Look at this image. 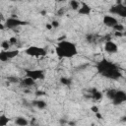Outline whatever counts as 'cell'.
I'll use <instances>...</instances> for the list:
<instances>
[{"mask_svg":"<svg viewBox=\"0 0 126 126\" xmlns=\"http://www.w3.org/2000/svg\"><path fill=\"white\" fill-rule=\"evenodd\" d=\"M25 53L31 57L34 58H42L47 54V51L44 47H39L36 45H31L25 49Z\"/></svg>","mask_w":126,"mask_h":126,"instance_id":"3957f363","label":"cell"},{"mask_svg":"<svg viewBox=\"0 0 126 126\" xmlns=\"http://www.w3.org/2000/svg\"><path fill=\"white\" fill-rule=\"evenodd\" d=\"M46 28H47V29H51V28H52L51 24H48V25H46Z\"/></svg>","mask_w":126,"mask_h":126,"instance_id":"83f0119b","label":"cell"},{"mask_svg":"<svg viewBox=\"0 0 126 126\" xmlns=\"http://www.w3.org/2000/svg\"><path fill=\"white\" fill-rule=\"evenodd\" d=\"M86 39H87L88 42H91V43H92V42H94V41L95 40V36H94V34H92V33H91V34H88V35L86 36Z\"/></svg>","mask_w":126,"mask_h":126,"instance_id":"7402d4cb","label":"cell"},{"mask_svg":"<svg viewBox=\"0 0 126 126\" xmlns=\"http://www.w3.org/2000/svg\"><path fill=\"white\" fill-rule=\"evenodd\" d=\"M26 76L31 77L34 81L37 80H43L45 78L44 71L41 69H34V70H26Z\"/></svg>","mask_w":126,"mask_h":126,"instance_id":"52a82bcc","label":"cell"},{"mask_svg":"<svg viewBox=\"0 0 126 126\" xmlns=\"http://www.w3.org/2000/svg\"><path fill=\"white\" fill-rule=\"evenodd\" d=\"M19 55V50L18 49H9V50H1L0 51V61L2 62H6L10 59L15 58L16 56Z\"/></svg>","mask_w":126,"mask_h":126,"instance_id":"8992f818","label":"cell"},{"mask_svg":"<svg viewBox=\"0 0 126 126\" xmlns=\"http://www.w3.org/2000/svg\"><path fill=\"white\" fill-rule=\"evenodd\" d=\"M125 74H126V69H125Z\"/></svg>","mask_w":126,"mask_h":126,"instance_id":"1f68e13d","label":"cell"},{"mask_svg":"<svg viewBox=\"0 0 126 126\" xmlns=\"http://www.w3.org/2000/svg\"><path fill=\"white\" fill-rule=\"evenodd\" d=\"M9 122V118L5 114L0 115V126H6Z\"/></svg>","mask_w":126,"mask_h":126,"instance_id":"ac0fdd59","label":"cell"},{"mask_svg":"<svg viewBox=\"0 0 126 126\" xmlns=\"http://www.w3.org/2000/svg\"><path fill=\"white\" fill-rule=\"evenodd\" d=\"M42 94H44V92H36L37 95H42Z\"/></svg>","mask_w":126,"mask_h":126,"instance_id":"4316f807","label":"cell"},{"mask_svg":"<svg viewBox=\"0 0 126 126\" xmlns=\"http://www.w3.org/2000/svg\"><path fill=\"white\" fill-rule=\"evenodd\" d=\"M111 101L114 105H119V104L126 102V93L122 90H117L116 94H115V95Z\"/></svg>","mask_w":126,"mask_h":126,"instance_id":"ba28073f","label":"cell"},{"mask_svg":"<svg viewBox=\"0 0 126 126\" xmlns=\"http://www.w3.org/2000/svg\"><path fill=\"white\" fill-rule=\"evenodd\" d=\"M91 13H92V7L89 4H87L85 2H82L80 8L78 9V14L83 15V16H89Z\"/></svg>","mask_w":126,"mask_h":126,"instance_id":"8fae6325","label":"cell"},{"mask_svg":"<svg viewBox=\"0 0 126 126\" xmlns=\"http://www.w3.org/2000/svg\"><path fill=\"white\" fill-rule=\"evenodd\" d=\"M90 97L93 98L94 100H99L102 97V93L96 89H92L90 92Z\"/></svg>","mask_w":126,"mask_h":126,"instance_id":"7c38bea8","label":"cell"},{"mask_svg":"<svg viewBox=\"0 0 126 126\" xmlns=\"http://www.w3.org/2000/svg\"><path fill=\"white\" fill-rule=\"evenodd\" d=\"M21 84L24 85L25 87H32V86H33L35 84V81L33 79H32L31 77H27L26 76L24 79L21 80Z\"/></svg>","mask_w":126,"mask_h":126,"instance_id":"5bb4252c","label":"cell"},{"mask_svg":"<svg viewBox=\"0 0 126 126\" xmlns=\"http://www.w3.org/2000/svg\"><path fill=\"white\" fill-rule=\"evenodd\" d=\"M10 1H18V0H10Z\"/></svg>","mask_w":126,"mask_h":126,"instance_id":"4dcf8cb0","label":"cell"},{"mask_svg":"<svg viewBox=\"0 0 126 126\" xmlns=\"http://www.w3.org/2000/svg\"><path fill=\"white\" fill-rule=\"evenodd\" d=\"M10 46H11V43H10L9 39L3 40V41L1 42V47H2L3 50H9V49H10Z\"/></svg>","mask_w":126,"mask_h":126,"instance_id":"d6986e66","label":"cell"},{"mask_svg":"<svg viewBox=\"0 0 126 126\" xmlns=\"http://www.w3.org/2000/svg\"><path fill=\"white\" fill-rule=\"evenodd\" d=\"M110 14L119 16L121 18H126V5L123 3H117L109 9Z\"/></svg>","mask_w":126,"mask_h":126,"instance_id":"5b68a950","label":"cell"},{"mask_svg":"<svg viewBox=\"0 0 126 126\" xmlns=\"http://www.w3.org/2000/svg\"><path fill=\"white\" fill-rule=\"evenodd\" d=\"M91 109H92V111H93V112H95V113H97V112H98V108H97V106H93Z\"/></svg>","mask_w":126,"mask_h":126,"instance_id":"484cf974","label":"cell"},{"mask_svg":"<svg viewBox=\"0 0 126 126\" xmlns=\"http://www.w3.org/2000/svg\"><path fill=\"white\" fill-rule=\"evenodd\" d=\"M95 68L97 73L104 78H107L110 80H118L119 78L122 77V73L119 67L115 63L109 61L106 58H102L101 60H99Z\"/></svg>","mask_w":126,"mask_h":126,"instance_id":"6da1fadb","label":"cell"},{"mask_svg":"<svg viewBox=\"0 0 126 126\" xmlns=\"http://www.w3.org/2000/svg\"><path fill=\"white\" fill-rule=\"evenodd\" d=\"M7 80H8L9 82H12V83H19V82H21L18 78H15V77H8Z\"/></svg>","mask_w":126,"mask_h":126,"instance_id":"603a6c76","label":"cell"},{"mask_svg":"<svg viewBox=\"0 0 126 126\" xmlns=\"http://www.w3.org/2000/svg\"><path fill=\"white\" fill-rule=\"evenodd\" d=\"M102 24H103L104 26H106V27L112 29L116 24H118V20H117L114 16L107 14V15H104V16H103V18H102Z\"/></svg>","mask_w":126,"mask_h":126,"instance_id":"30bf717a","label":"cell"},{"mask_svg":"<svg viewBox=\"0 0 126 126\" xmlns=\"http://www.w3.org/2000/svg\"><path fill=\"white\" fill-rule=\"evenodd\" d=\"M112 29H113L115 32H123L124 30H125V27H124L122 24H119V23H118V24H116Z\"/></svg>","mask_w":126,"mask_h":126,"instance_id":"44dd1931","label":"cell"},{"mask_svg":"<svg viewBox=\"0 0 126 126\" xmlns=\"http://www.w3.org/2000/svg\"><path fill=\"white\" fill-rule=\"evenodd\" d=\"M9 41H10V43H11V45H14V44H16V43H17V41H18V39H17V37H15V36H12V37H10V39H9Z\"/></svg>","mask_w":126,"mask_h":126,"instance_id":"cb8c5ba5","label":"cell"},{"mask_svg":"<svg viewBox=\"0 0 126 126\" xmlns=\"http://www.w3.org/2000/svg\"><path fill=\"white\" fill-rule=\"evenodd\" d=\"M51 26H52V28H58V27H59L58 21H52V22H51Z\"/></svg>","mask_w":126,"mask_h":126,"instance_id":"d4e9b609","label":"cell"},{"mask_svg":"<svg viewBox=\"0 0 126 126\" xmlns=\"http://www.w3.org/2000/svg\"><path fill=\"white\" fill-rule=\"evenodd\" d=\"M104 51L108 54H115L118 52V45L114 41L108 39L104 42Z\"/></svg>","mask_w":126,"mask_h":126,"instance_id":"9c48e42d","label":"cell"},{"mask_svg":"<svg viewBox=\"0 0 126 126\" xmlns=\"http://www.w3.org/2000/svg\"><path fill=\"white\" fill-rule=\"evenodd\" d=\"M116 91H117V90H115V89L107 90V91H106V93H105L106 97H107L108 99L112 100V99H113V97H114V95H115V94H116Z\"/></svg>","mask_w":126,"mask_h":126,"instance_id":"e0dca14e","label":"cell"},{"mask_svg":"<svg viewBox=\"0 0 126 126\" xmlns=\"http://www.w3.org/2000/svg\"><path fill=\"white\" fill-rule=\"evenodd\" d=\"M80 6H81V3L79 1H77V0H70V7H71L72 10L78 11Z\"/></svg>","mask_w":126,"mask_h":126,"instance_id":"2e32d148","label":"cell"},{"mask_svg":"<svg viewBox=\"0 0 126 126\" xmlns=\"http://www.w3.org/2000/svg\"><path fill=\"white\" fill-rule=\"evenodd\" d=\"M15 124L18 125V126H27V125L30 124V122L24 116H19V117H17L15 119Z\"/></svg>","mask_w":126,"mask_h":126,"instance_id":"4fadbf2b","label":"cell"},{"mask_svg":"<svg viewBox=\"0 0 126 126\" xmlns=\"http://www.w3.org/2000/svg\"><path fill=\"white\" fill-rule=\"evenodd\" d=\"M28 23L26 21H23V20H20L18 18H15V17H9L6 19L5 21V27L7 29H10V30H14L16 28H19L21 26H25L27 25Z\"/></svg>","mask_w":126,"mask_h":126,"instance_id":"277c9868","label":"cell"},{"mask_svg":"<svg viewBox=\"0 0 126 126\" xmlns=\"http://www.w3.org/2000/svg\"><path fill=\"white\" fill-rule=\"evenodd\" d=\"M60 83H61L62 85H64V86H70V85L72 84V81H71V79H69V78L62 77V78L60 79Z\"/></svg>","mask_w":126,"mask_h":126,"instance_id":"ffe728a7","label":"cell"},{"mask_svg":"<svg viewBox=\"0 0 126 126\" xmlns=\"http://www.w3.org/2000/svg\"><path fill=\"white\" fill-rule=\"evenodd\" d=\"M55 53L60 59H69L78 54V48L76 43L66 39H61L55 46Z\"/></svg>","mask_w":126,"mask_h":126,"instance_id":"7a4b0ae2","label":"cell"},{"mask_svg":"<svg viewBox=\"0 0 126 126\" xmlns=\"http://www.w3.org/2000/svg\"><path fill=\"white\" fill-rule=\"evenodd\" d=\"M123 4H125V5H126V0H123Z\"/></svg>","mask_w":126,"mask_h":126,"instance_id":"f546056e","label":"cell"},{"mask_svg":"<svg viewBox=\"0 0 126 126\" xmlns=\"http://www.w3.org/2000/svg\"><path fill=\"white\" fill-rule=\"evenodd\" d=\"M32 104H33L36 108H38V109H44V108L46 107V102H45L44 100H42V99L33 100V101H32Z\"/></svg>","mask_w":126,"mask_h":126,"instance_id":"9a60e30c","label":"cell"},{"mask_svg":"<svg viewBox=\"0 0 126 126\" xmlns=\"http://www.w3.org/2000/svg\"><path fill=\"white\" fill-rule=\"evenodd\" d=\"M123 35H124V36H126V31H125V32H123Z\"/></svg>","mask_w":126,"mask_h":126,"instance_id":"f1b7e54d","label":"cell"}]
</instances>
